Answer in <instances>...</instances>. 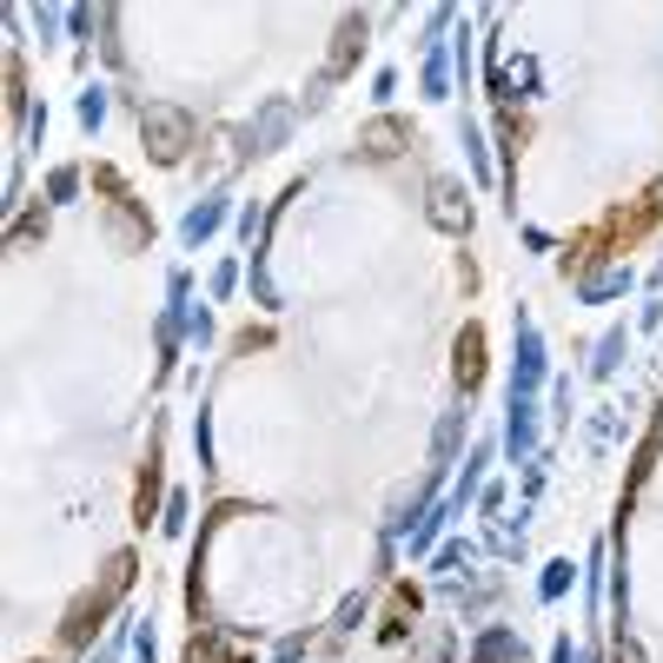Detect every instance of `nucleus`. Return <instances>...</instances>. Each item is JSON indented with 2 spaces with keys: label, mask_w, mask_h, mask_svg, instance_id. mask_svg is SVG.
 Here are the masks:
<instances>
[{
  "label": "nucleus",
  "mask_w": 663,
  "mask_h": 663,
  "mask_svg": "<svg viewBox=\"0 0 663 663\" xmlns=\"http://www.w3.org/2000/svg\"><path fill=\"white\" fill-rule=\"evenodd\" d=\"M545 339L531 332V319H518V359H511V398H531L545 385Z\"/></svg>",
  "instance_id": "nucleus-1"
},
{
  "label": "nucleus",
  "mask_w": 663,
  "mask_h": 663,
  "mask_svg": "<svg viewBox=\"0 0 663 663\" xmlns=\"http://www.w3.org/2000/svg\"><path fill=\"white\" fill-rule=\"evenodd\" d=\"M146 133L159 139V146H153L159 159H179V146H186V113H173V106H153V113H146Z\"/></svg>",
  "instance_id": "nucleus-2"
},
{
  "label": "nucleus",
  "mask_w": 663,
  "mask_h": 663,
  "mask_svg": "<svg viewBox=\"0 0 663 663\" xmlns=\"http://www.w3.org/2000/svg\"><path fill=\"white\" fill-rule=\"evenodd\" d=\"M531 445H538L531 398H511V418H505V452H511V458H531Z\"/></svg>",
  "instance_id": "nucleus-3"
},
{
  "label": "nucleus",
  "mask_w": 663,
  "mask_h": 663,
  "mask_svg": "<svg viewBox=\"0 0 663 663\" xmlns=\"http://www.w3.org/2000/svg\"><path fill=\"white\" fill-rule=\"evenodd\" d=\"M219 219H226V199H199V206L179 219V239H186V246H199V239H213V232H219Z\"/></svg>",
  "instance_id": "nucleus-4"
},
{
  "label": "nucleus",
  "mask_w": 663,
  "mask_h": 663,
  "mask_svg": "<svg viewBox=\"0 0 663 663\" xmlns=\"http://www.w3.org/2000/svg\"><path fill=\"white\" fill-rule=\"evenodd\" d=\"M525 657V638L518 631H485L478 644H472V663H518Z\"/></svg>",
  "instance_id": "nucleus-5"
},
{
  "label": "nucleus",
  "mask_w": 663,
  "mask_h": 663,
  "mask_svg": "<svg viewBox=\"0 0 663 663\" xmlns=\"http://www.w3.org/2000/svg\"><path fill=\"white\" fill-rule=\"evenodd\" d=\"M571 584H578V564H571V558H551V564H545V578H538V598H545V604H558Z\"/></svg>",
  "instance_id": "nucleus-6"
},
{
  "label": "nucleus",
  "mask_w": 663,
  "mask_h": 663,
  "mask_svg": "<svg viewBox=\"0 0 663 663\" xmlns=\"http://www.w3.org/2000/svg\"><path fill=\"white\" fill-rule=\"evenodd\" d=\"M478 352H485V339H478V332H465V339H458V385H465V392H472V385H478V372H485V359H478Z\"/></svg>",
  "instance_id": "nucleus-7"
},
{
  "label": "nucleus",
  "mask_w": 663,
  "mask_h": 663,
  "mask_svg": "<svg viewBox=\"0 0 663 663\" xmlns=\"http://www.w3.org/2000/svg\"><path fill=\"white\" fill-rule=\"evenodd\" d=\"M452 93V60H445V46H432V60H425V100H445Z\"/></svg>",
  "instance_id": "nucleus-8"
},
{
  "label": "nucleus",
  "mask_w": 663,
  "mask_h": 663,
  "mask_svg": "<svg viewBox=\"0 0 663 663\" xmlns=\"http://www.w3.org/2000/svg\"><path fill=\"white\" fill-rule=\"evenodd\" d=\"M631 286V266H611V272H598V279H584V299L598 305V299H618Z\"/></svg>",
  "instance_id": "nucleus-9"
},
{
  "label": "nucleus",
  "mask_w": 663,
  "mask_h": 663,
  "mask_svg": "<svg viewBox=\"0 0 663 663\" xmlns=\"http://www.w3.org/2000/svg\"><path fill=\"white\" fill-rule=\"evenodd\" d=\"M618 359H624V325H618V332H604V345H598L591 372H598V379H611V372H618Z\"/></svg>",
  "instance_id": "nucleus-10"
},
{
  "label": "nucleus",
  "mask_w": 663,
  "mask_h": 663,
  "mask_svg": "<svg viewBox=\"0 0 663 663\" xmlns=\"http://www.w3.org/2000/svg\"><path fill=\"white\" fill-rule=\"evenodd\" d=\"M106 120V86H86L80 93V126H100Z\"/></svg>",
  "instance_id": "nucleus-11"
},
{
  "label": "nucleus",
  "mask_w": 663,
  "mask_h": 663,
  "mask_svg": "<svg viewBox=\"0 0 663 663\" xmlns=\"http://www.w3.org/2000/svg\"><path fill=\"white\" fill-rule=\"evenodd\" d=\"M159 531H166V538H179V531H186V498H179V491L166 498V518H159Z\"/></svg>",
  "instance_id": "nucleus-12"
},
{
  "label": "nucleus",
  "mask_w": 663,
  "mask_h": 663,
  "mask_svg": "<svg viewBox=\"0 0 663 663\" xmlns=\"http://www.w3.org/2000/svg\"><path fill=\"white\" fill-rule=\"evenodd\" d=\"M458 432H465V412H452V418L438 425V458H452V445H458Z\"/></svg>",
  "instance_id": "nucleus-13"
},
{
  "label": "nucleus",
  "mask_w": 663,
  "mask_h": 663,
  "mask_svg": "<svg viewBox=\"0 0 663 663\" xmlns=\"http://www.w3.org/2000/svg\"><path fill=\"white\" fill-rule=\"evenodd\" d=\"M73 186H80V173H73V166H60V173L46 179V193H53V199H73Z\"/></svg>",
  "instance_id": "nucleus-14"
},
{
  "label": "nucleus",
  "mask_w": 663,
  "mask_h": 663,
  "mask_svg": "<svg viewBox=\"0 0 663 663\" xmlns=\"http://www.w3.org/2000/svg\"><path fill=\"white\" fill-rule=\"evenodd\" d=\"M120 651H126V631H113V638H106V644H100L86 663H120Z\"/></svg>",
  "instance_id": "nucleus-15"
},
{
  "label": "nucleus",
  "mask_w": 663,
  "mask_h": 663,
  "mask_svg": "<svg viewBox=\"0 0 663 663\" xmlns=\"http://www.w3.org/2000/svg\"><path fill=\"white\" fill-rule=\"evenodd\" d=\"M232 286H239V266H219V272H213V299H226Z\"/></svg>",
  "instance_id": "nucleus-16"
},
{
  "label": "nucleus",
  "mask_w": 663,
  "mask_h": 663,
  "mask_svg": "<svg viewBox=\"0 0 663 663\" xmlns=\"http://www.w3.org/2000/svg\"><path fill=\"white\" fill-rule=\"evenodd\" d=\"M551 663H591V657H584V651H578L571 638H558V644H551Z\"/></svg>",
  "instance_id": "nucleus-17"
},
{
  "label": "nucleus",
  "mask_w": 663,
  "mask_h": 663,
  "mask_svg": "<svg viewBox=\"0 0 663 663\" xmlns=\"http://www.w3.org/2000/svg\"><path fill=\"white\" fill-rule=\"evenodd\" d=\"M133 663H153V624H146V631H133Z\"/></svg>",
  "instance_id": "nucleus-18"
}]
</instances>
